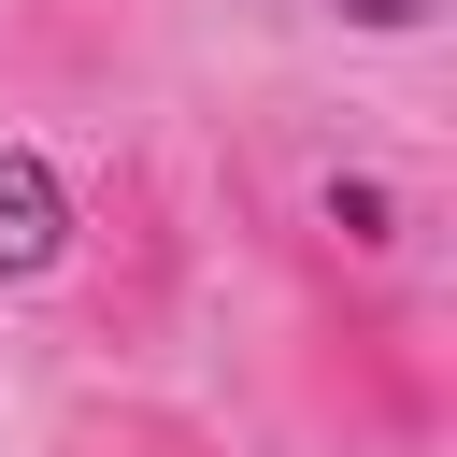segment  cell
I'll return each instance as SVG.
<instances>
[{"mask_svg": "<svg viewBox=\"0 0 457 457\" xmlns=\"http://www.w3.org/2000/svg\"><path fill=\"white\" fill-rule=\"evenodd\" d=\"M71 457H214V428H186L157 400H86L71 414Z\"/></svg>", "mask_w": 457, "mask_h": 457, "instance_id": "obj_4", "label": "cell"}, {"mask_svg": "<svg viewBox=\"0 0 457 457\" xmlns=\"http://www.w3.org/2000/svg\"><path fill=\"white\" fill-rule=\"evenodd\" d=\"M228 200L300 300H400V271L428 243V171L371 114H314V100H271L228 143Z\"/></svg>", "mask_w": 457, "mask_h": 457, "instance_id": "obj_1", "label": "cell"}, {"mask_svg": "<svg viewBox=\"0 0 457 457\" xmlns=\"http://www.w3.org/2000/svg\"><path fill=\"white\" fill-rule=\"evenodd\" d=\"M171 286H186V228H171V186H157L143 157H114V171L86 186V328H100V343H157Z\"/></svg>", "mask_w": 457, "mask_h": 457, "instance_id": "obj_3", "label": "cell"}, {"mask_svg": "<svg viewBox=\"0 0 457 457\" xmlns=\"http://www.w3.org/2000/svg\"><path fill=\"white\" fill-rule=\"evenodd\" d=\"M286 386L328 457H428L443 443V357H428L414 300H300Z\"/></svg>", "mask_w": 457, "mask_h": 457, "instance_id": "obj_2", "label": "cell"}, {"mask_svg": "<svg viewBox=\"0 0 457 457\" xmlns=\"http://www.w3.org/2000/svg\"><path fill=\"white\" fill-rule=\"evenodd\" d=\"M71 228H57V200H43V171L29 157H0V271H43Z\"/></svg>", "mask_w": 457, "mask_h": 457, "instance_id": "obj_5", "label": "cell"}]
</instances>
